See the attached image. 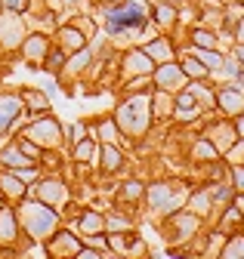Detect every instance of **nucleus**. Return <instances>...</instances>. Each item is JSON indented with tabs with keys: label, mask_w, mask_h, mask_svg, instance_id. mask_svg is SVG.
<instances>
[{
	"label": "nucleus",
	"mask_w": 244,
	"mask_h": 259,
	"mask_svg": "<svg viewBox=\"0 0 244 259\" xmlns=\"http://www.w3.org/2000/svg\"><path fill=\"white\" fill-rule=\"evenodd\" d=\"M62 34H65V44L68 47H84V34H80V31L68 28V31H62Z\"/></svg>",
	"instance_id": "obj_9"
},
{
	"label": "nucleus",
	"mask_w": 244,
	"mask_h": 259,
	"mask_svg": "<svg viewBox=\"0 0 244 259\" xmlns=\"http://www.w3.org/2000/svg\"><path fill=\"white\" fill-rule=\"evenodd\" d=\"M40 194H44V198H47V201H50V198H59V194H62V188H59V185H56V182H47V185H44V188H40Z\"/></svg>",
	"instance_id": "obj_12"
},
{
	"label": "nucleus",
	"mask_w": 244,
	"mask_h": 259,
	"mask_svg": "<svg viewBox=\"0 0 244 259\" xmlns=\"http://www.w3.org/2000/svg\"><path fill=\"white\" fill-rule=\"evenodd\" d=\"M16 114H19V102L10 99V96H0V130H7Z\"/></svg>",
	"instance_id": "obj_5"
},
{
	"label": "nucleus",
	"mask_w": 244,
	"mask_h": 259,
	"mask_svg": "<svg viewBox=\"0 0 244 259\" xmlns=\"http://www.w3.org/2000/svg\"><path fill=\"white\" fill-rule=\"evenodd\" d=\"M220 105H223L226 111H238V108H244V96L235 93V90H223V93H220Z\"/></svg>",
	"instance_id": "obj_7"
},
{
	"label": "nucleus",
	"mask_w": 244,
	"mask_h": 259,
	"mask_svg": "<svg viewBox=\"0 0 244 259\" xmlns=\"http://www.w3.org/2000/svg\"><path fill=\"white\" fill-rule=\"evenodd\" d=\"M238 253H244V238H235L232 247L226 250V256H238Z\"/></svg>",
	"instance_id": "obj_15"
},
{
	"label": "nucleus",
	"mask_w": 244,
	"mask_h": 259,
	"mask_svg": "<svg viewBox=\"0 0 244 259\" xmlns=\"http://www.w3.org/2000/svg\"><path fill=\"white\" fill-rule=\"evenodd\" d=\"M195 44H201V47H213V40L207 37V31H195Z\"/></svg>",
	"instance_id": "obj_17"
},
{
	"label": "nucleus",
	"mask_w": 244,
	"mask_h": 259,
	"mask_svg": "<svg viewBox=\"0 0 244 259\" xmlns=\"http://www.w3.org/2000/svg\"><path fill=\"white\" fill-rule=\"evenodd\" d=\"M238 133H241V136H244V117H241V120H238Z\"/></svg>",
	"instance_id": "obj_24"
},
{
	"label": "nucleus",
	"mask_w": 244,
	"mask_h": 259,
	"mask_svg": "<svg viewBox=\"0 0 244 259\" xmlns=\"http://www.w3.org/2000/svg\"><path fill=\"white\" fill-rule=\"evenodd\" d=\"M235 179H238V188H244V167L235 170Z\"/></svg>",
	"instance_id": "obj_20"
},
{
	"label": "nucleus",
	"mask_w": 244,
	"mask_h": 259,
	"mask_svg": "<svg viewBox=\"0 0 244 259\" xmlns=\"http://www.w3.org/2000/svg\"><path fill=\"white\" fill-rule=\"evenodd\" d=\"M90 154H93V142H80V145L74 148V157H77V160H90Z\"/></svg>",
	"instance_id": "obj_10"
},
{
	"label": "nucleus",
	"mask_w": 244,
	"mask_h": 259,
	"mask_svg": "<svg viewBox=\"0 0 244 259\" xmlns=\"http://www.w3.org/2000/svg\"><path fill=\"white\" fill-rule=\"evenodd\" d=\"M117 164H120V154H117L114 148H105V167H108V170H114Z\"/></svg>",
	"instance_id": "obj_13"
},
{
	"label": "nucleus",
	"mask_w": 244,
	"mask_h": 259,
	"mask_svg": "<svg viewBox=\"0 0 244 259\" xmlns=\"http://www.w3.org/2000/svg\"><path fill=\"white\" fill-rule=\"evenodd\" d=\"M238 40L244 44V22H238Z\"/></svg>",
	"instance_id": "obj_22"
},
{
	"label": "nucleus",
	"mask_w": 244,
	"mask_h": 259,
	"mask_svg": "<svg viewBox=\"0 0 244 259\" xmlns=\"http://www.w3.org/2000/svg\"><path fill=\"white\" fill-rule=\"evenodd\" d=\"M28 136H31V139H37V142H56L59 139V123L50 117V120H37V123H31V126H28Z\"/></svg>",
	"instance_id": "obj_3"
},
{
	"label": "nucleus",
	"mask_w": 244,
	"mask_h": 259,
	"mask_svg": "<svg viewBox=\"0 0 244 259\" xmlns=\"http://www.w3.org/2000/svg\"><path fill=\"white\" fill-rule=\"evenodd\" d=\"M210 136H213V142H217V145H223V148H229L232 145V126H226V123H220V126H213L210 130Z\"/></svg>",
	"instance_id": "obj_8"
},
{
	"label": "nucleus",
	"mask_w": 244,
	"mask_h": 259,
	"mask_svg": "<svg viewBox=\"0 0 244 259\" xmlns=\"http://www.w3.org/2000/svg\"><path fill=\"white\" fill-rule=\"evenodd\" d=\"M158 80H161L164 90H170V87L176 90V87L182 83V74H179V68H173V65H164V68L158 71Z\"/></svg>",
	"instance_id": "obj_6"
},
{
	"label": "nucleus",
	"mask_w": 244,
	"mask_h": 259,
	"mask_svg": "<svg viewBox=\"0 0 244 259\" xmlns=\"http://www.w3.org/2000/svg\"><path fill=\"white\" fill-rule=\"evenodd\" d=\"M148 99H133V102H127L124 108L117 111V120H120V126L124 130H130V133H142V126L148 123Z\"/></svg>",
	"instance_id": "obj_2"
},
{
	"label": "nucleus",
	"mask_w": 244,
	"mask_h": 259,
	"mask_svg": "<svg viewBox=\"0 0 244 259\" xmlns=\"http://www.w3.org/2000/svg\"><path fill=\"white\" fill-rule=\"evenodd\" d=\"M80 136H84V126H80V123H74V126L68 130V139H71V142H80Z\"/></svg>",
	"instance_id": "obj_16"
},
{
	"label": "nucleus",
	"mask_w": 244,
	"mask_h": 259,
	"mask_svg": "<svg viewBox=\"0 0 244 259\" xmlns=\"http://www.w3.org/2000/svg\"><path fill=\"white\" fill-rule=\"evenodd\" d=\"M186 68H189V74H204V65H195V62H186Z\"/></svg>",
	"instance_id": "obj_19"
},
{
	"label": "nucleus",
	"mask_w": 244,
	"mask_h": 259,
	"mask_svg": "<svg viewBox=\"0 0 244 259\" xmlns=\"http://www.w3.org/2000/svg\"><path fill=\"white\" fill-rule=\"evenodd\" d=\"M235 204H238V213H241V216H244V194H241V198H238V201H235Z\"/></svg>",
	"instance_id": "obj_23"
},
{
	"label": "nucleus",
	"mask_w": 244,
	"mask_h": 259,
	"mask_svg": "<svg viewBox=\"0 0 244 259\" xmlns=\"http://www.w3.org/2000/svg\"><path fill=\"white\" fill-rule=\"evenodd\" d=\"M7 7H10L13 13H19V10H22V0H7Z\"/></svg>",
	"instance_id": "obj_21"
},
{
	"label": "nucleus",
	"mask_w": 244,
	"mask_h": 259,
	"mask_svg": "<svg viewBox=\"0 0 244 259\" xmlns=\"http://www.w3.org/2000/svg\"><path fill=\"white\" fill-rule=\"evenodd\" d=\"M145 19H148V10L142 4H136V0H127V4L108 10V31L111 34H127V31L142 28Z\"/></svg>",
	"instance_id": "obj_1"
},
{
	"label": "nucleus",
	"mask_w": 244,
	"mask_h": 259,
	"mask_svg": "<svg viewBox=\"0 0 244 259\" xmlns=\"http://www.w3.org/2000/svg\"><path fill=\"white\" fill-rule=\"evenodd\" d=\"M28 216H31V232H34V235H47V232L53 229V213H50V210L31 204V207H28Z\"/></svg>",
	"instance_id": "obj_4"
},
{
	"label": "nucleus",
	"mask_w": 244,
	"mask_h": 259,
	"mask_svg": "<svg viewBox=\"0 0 244 259\" xmlns=\"http://www.w3.org/2000/svg\"><path fill=\"white\" fill-rule=\"evenodd\" d=\"M84 229H87L90 235H96V229H102V222H99L96 216H87V222H84Z\"/></svg>",
	"instance_id": "obj_14"
},
{
	"label": "nucleus",
	"mask_w": 244,
	"mask_h": 259,
	"mask_svg": "<svg viewBox=\"0 0 244 259\" xmlns=\"http://www.w3.org/2000/svg\"><path fill=\"white\" fill-rule=\"evenodd\" d=\"M0 160H4V164H25V157L19 154V148H10V151H4V157H0Z\"/></svg>",
	"instance_id": "obj_11"
},
{
	"label": "nucleus",
	"mask_w": 244,
	"mask_h": 259,
	"mask_svg": "<svg viewBox=\"0 0 244 259\" xmlns=\"http://www.w3.org/2000/svg\"><path fill=\"white\" fill-rule=\"evenodd\" d=\"M198 59H204V65H210V68H213V65H220V59L213 56V53H198Z\"/></svg>",
	"instance_id": "obj_18"
}]
</instances>
